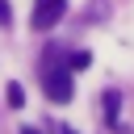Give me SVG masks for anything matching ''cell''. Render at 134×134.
Segmentation results:
<instances>
[{"instance_id":"1","label":"cell","mask_w":134,"mask_h":134,"mask_svg":"<svg viewBox=\"0 0 134 134\" xmlns=\"http://www.w3.org/2000/svg\"><path fill=\"white\" fill-rule=\"evenodd\" d=\"M46 96H50L54 105H67V100H71V67L46 71Z\"/></svg>"},{"instance_id":"2","label":"cell","mask_w":134,"mask_h":134,"mask_svg":"<svg viewBox=\"0 0 134 134\" xmlns=\"http://www.w3.org/2000/svg\"><path fill=\"white\" fill-rule=\"evenodd\" d=\"M67 13V0H38L34 8V29H54Z\"/></svg>"},{"instance_id":"3","label":"cell","mask_w":134,"mask_h":134,"mask_svg":"<svg viewBox=\"0 0 134 134\" xmlns=\"http://www.w3.org/2000/svg\"><path fill=\"white\" fill-rule=\"evenodd\" d=\"M4 100H8L13 109H21V105H25V88H21V84H8V88H4Z\"/></svg>"},{"instance_id":"4","label":"cell","mask_w":134,"mask_h":134,"mask_svg":"<svg viewBox=\"0 0 134 134\" xmlns=\"http://www.w3.org/2000/svg\"><path fill=\"white\" fill-rule=\"evenodd\" d=\"M117 113H121V96H117V92H105V117L117 121Z\"/></svg>"},{"instance_id":"5","label":"cell","mask_w":134,"mask_h":134,"mask_svg":"<svg viewBox=\"0 0 134 134\" xmlns=\"http://www.w3.org/2000/svg\"><path fill=\"white\" fill-rule=\"evenodd\" d=\"M88 63H92V54H88V50H80V54H71V71H84Z\"/></svg>"},{"instance_id":"6","label":"cell","mask_w":134,"mask_h":134,"mask_svg":"<svg viewBox=\"0 0 134 134\" xmlns=\"http://www.w3.org/2000/svg\"><path fill=\"white\" fill-rule=\"evenodd\" d=\"M8 17H13L8 13V0H0V25H8Z\"/></svg>"},{"instance_id":"7","label":"cell","mask_w":134,"mask_h":134,"mask_svg":"<svg viewBox=\"0 0 134 134\" xmlns=\"http://www.w3.org/2000/svg\"><path fill=\"white\" fill-rule=\"evenodd\" d=\"M21 134H42V130H34V126H25V130H21Z\"/></svg>"}]
</instances>
